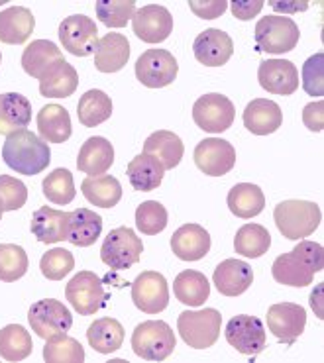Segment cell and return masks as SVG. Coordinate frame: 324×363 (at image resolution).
<instances>
[{
    "instance_id": "1",
    "label": "cell",
    "mask_w": 324,
    "mask_h": 363,
    "mask_svg": "<svg viewBox=\"0 0 324 363\" xmlns=\"http://www.w3.org/2000/svg\"><path fill=\"white\" fill-rule=\"evenodd\" d=\"M324 267V250L316 242H298L289 254H281L273 262L272 275L277 283L289 287H308L315 273Z\"/></svg>"
},
{
    "instance_id": "2",
    "label": "cell",
    "mask_w": 324,
    "mask_h": 363,
    "mask_svg": "<svg viewBox=\"0 0 324 363\" xmlns=\"http://www.w3.org/2000/svg\"><path fill=\"white\" fill-rule=\"evenodd\" d=\"M2 160L20 175H38L52 163V150L48 142L30 130L10 134L2 145Z\"/></svg>"
},
{
    "instance_id": "3",
    "label": "cell",
    "mask_w": 324,
    "mask_h": 363,
    "mask_svg": "<svg viewBox=\"0 0 324 363\" xmlns=\"http://www.w3.org/2000/svg\"><path fill=\"white\" fill-rule=\"evenodd\" d=\"M275 226L287 240H303L315 232L323 222V212L318 204L311 201H283L273 211Z\"/></svg>"
},
{
    "instance_id": "4",
    "label": "cell",
    "mask_w": 324,
    "mask_h": 363,
    "mask_svg": "<svg viewBox=\"0 0 324 363\" xmlns=\"http://www.w3.org/2000/svg\"><path fill=\"white\" fill-rule=\"evenodd\" d=\"M177 346V338L167 322L145 320L138 324L132 334V350L140 359L163 362Z\"/></svg>"
},
{
    "instance_id": "5",
    "label": "cell",
    "mask_w": 324,
    "mask_h": 363,
    "mask_svg": "<svg viewBox=\"0 0 324 363\" xmlns=\"http://www.w3.org/2000/svg\"><path fill=\"white\" fill-rule=\"evenodd\" d=\"M222 314L216 308L185 311L177 318V330L181 340L195 350H206L220 338Z\"/></svg>"
},
{
    "instance_id": "6",
    "label": "cell",
    "mask_w": 324,
    "mask_h": 363,
    "mask_svg": "<svg viewBox=\"0 0 324 363\" xmlns=\"http://www.w3.org/2000/svg\"><path fill=\"white\" fill-rule=\"evenodd\" d=\"M256 45L257 50L269 53V55H279L287 53L297 48L298 38V26L285 16H265L256 24Z\"/></svg>"
},
{
    "instance_id": "7",
    "label": "cell",
    "mask_w": 324,
    "mask_h": 363,
    "mask_svg": "<svg viewBox=\"0 0 324 363\" xmlns=\"http://www.w3.org/2000/svg\"><path fill=\"white\" fill-rule=\"evenodd\" d=\"M28 322L35 336L48 342L65 336L73 328V316L57 298H43L32 304V308L28 311Z\"/></svg>"
},
{
    "instance_id": "8",
    "label": "cell",
    "mask_w": 324,
    "mask_h": 363,
    "mask_svg": "<svg viewBox=\"0 0 324 363\" xmlns=\"http://www.w3.org/2000/svg\"><path fill=\"white\" fill-rule=\"evenodd\" d=\"M65 296L81 316H91L111 301V293H106L103 287V279L94 275L93 271H79L67 283Z\"/></svg>"
},
{
    "instance_id": "9",
    "label": "cell",
    "mask_w": 324,
    "mask_h": 363,
    "mask_svg": "<svg viewBox=\"0 0 324 363\" xmlns=\"http://www.w3.org/2000/svg\"><path fill=\"white\" fill-rule=\"evenodd\" d=\"M142 252H144V244L136 232L126 226H120L104 238L101 245V259L112 271H124L140 262Z\"/></svg>"
},
{
    "instance_id": "10",
    "label": "cell",
    "mask_w": 324,
    "mask_h": 363,
    "mask_svg": "<svg viewBox=\"0 0 324 363\" xmlns=\"http://www.w3.org/2000/svg\"><path fill=\"white\" fill-rule=\"evenodd\" d=\"M236 108L228 96L211 93L201 96L193 106V120L206 134H222L234 124Z\"/></svg>"
},
{
    "instance_id": "11",
    "label": "cell",
    "mask_w": 324,
    "mask_h": 363,
    "mask_svg": "<svg viewBox=\"0 0 324 363\" xmlns=\"http://www.w3.org/2000/svg\"><path fill=\"white\" fill-rule=\"evenodd\" d=\"M179 73V63L167 50H147L136 61V79L147 89L171 85Z\"/></svg>"
},
{
    "instance_id": "12",
    "label": "cell",
    "mask_w": 324,
    "mask_h": 363,
    "mask_svg": "<svg viewBox=\"0 0 324 363\" xmlns=\"http://www.w3.org/2000/svg\"><path fill=\"white\" fill-rule=\"evenodd\" d=\"M60 42L63 48L77 57H89L99 48V30L93 18L73 14L60 24Z\"/></svg>"
},
{
    "instance_id": "13",
    "label": "cell",
    "mask_w": 324,
    "mask_h": 363,
    "mask_svg": "<svg viewBox=\"0 0 324 363\" xmlns=\"http://www.w3.org/2000/svg\"><path fill=\"white\" fill-rule=\"evenodd\" d=\"M224 336L228 344L236 347V352L242 355H259L267 344L265 326L257 316H250V314H236L234 318H230L224 330Z\"/></svg>"
},
{
    "instance_id": "14",
    "label": "cell",
    "mask_w": 324,
    "mask_h": 363,
    "mask_svg": "<svg viewBox=\"0 0 324 363\" xmlns=\"http://www.w3.org/2000/svg\"><path fill=\"white\" fill-rule=\"evenodd\" d=\"M132 301L145 314L163 313L169 304L167 279L157 271H144L132 283Z\"/></svg>"
},
{
    "instance_id": "15",
    "label": "cell",
    "mask_w": 324,
    "mask_h": 363,
    "mask_svg": "<svg viewBox=\"0 0 324 363\" xmlns=\"http://www.w3.org/2000/svg\"><path fill=\"white\" fill-rule=\"evenodd\" d=\"M195 165L208 177H222L236 165V150L222 138H206L195 147Z\"/></svg>"
},
{
    "instance_id": "16",
    "label": "cell",
    "mask_w": 324,
    "mask_h": 363,
    "mask_svg": "<svg viewBox=\"0 0 324 363\" xmlns=\"http://www.w3.org/2000/svg\"><path fill=\"white\" fill-rule=\"evenodd\" d=\"M307 313L301 304L279 303L267 311V328L281 344H293L305 332Z\"/></svg>"
},
{
    "instance_id": "17",
    "label": "cell",
    "mask_w": 324,
    "mask_h": 363,
    "mask_svg": "<svg viewBox=\"0 0 324 363\" xmlns=\"http://www.w3.org/2000/svg\"><path fill=\"white\" fill-rule=\"evenodd\" d=\"M134 34L145 43L165 42L173 32V16L165 6L147 4L134 12L132 16Z\"/></svg>"
},
{
    "instance_id": "18",
    "label": "cell",
    "mask_w": 324,
    "mask_h": 363,
    "mask_svg": "<svg viewBox=\"0 0 324 363\" xmlns=\"http://www.w3.org/2000/svg\"><path fill=\"white\" fill-rule=\"evenodd\" d=\"M195 60L205 67H222L234 55V42L226 32L211 28L196 35L193 42Z\"/></svg>"
},
{
    "instance_id": "19",
    "label": "cell",
    "mask_w": 324,
    "mask_h": 363,
    "mask_svg": "<svg viewBox=\"0 0 324 363\" xmlns=\"http://www.w3.org/2000/svg\"><path fill=\"white\" fill-rule=\"evenodd\" d=\"M257 81L267 93L289 96L298 89V71L287 60H265L257 69Z\"/></svg>"
},
{
    "instance_id": "20",
    "label": "cell",
    "mask_w": 324,
    "mask_h": 363,
    "mask_svg": "<svg viewBox=\"0 0 324 363\" xmlns=\"http://www.w3.org/2000/svg\"><path fill=\"white\" fill-rule=\"evenodd\" d=\"M214 287L224 296H240L246 293L254 283V271L247 262L240 259H224L214 269Z\"/></svg>"
},
{
    "instance_id": "21",
    "label": "cell",
    "mask_w": 324,
    "mask_h": 363,
    "mask_svg": "<svg viewBox=\"0 0 324 363\" xmlns=\"http://www.w3.org/2000/svg\"><path fill=\"white\" fill-rule=\"evenodd\" d=\"M171 250L181 262H199L211 252V234L199 224H185L171 236Z\"/></svg>"
},
{
    "instance_id": "22",
    "label": "cell",
    "mask_w": 324,
    "mask_h": 363,
    "mask_svg": "<svg viewBox=\"0 0 324 363\" xmlns=\"http://www.w3.org/2000/svg\"><path fill=\"white\" fill-rule=\"evenodd\" d=\"M283 124V112L279 104L267 99H256L244 110V126L254 135H269Z\"/></svg>"
},
{
    "instance_id": "23",
    "label": "cell",
    "mask_w": 324,
    "mask_h": 363,
    "mask_svg": "<svg viewBox=\"0 0 324 363\" xmlns=\"http://www.w3.org/2000/svg\"><path fill=\"white\" fill-rule=\"evenodd\" d=\"M130 60V42L126 35L112 32L106 34L99 42V48L94 51V67L101 73H118L120 69L126 67Z\"/></svg>"
},
{
    "instance_id": "24",
    "label": "cell",
    "mask_w": 324,
    "mask_h": 363,
    "mask_svg": "<svg viewBox=\"0 0 324 363\" xmlns=\"http://www.w3.org/2000/svg\"><path fill=\"white\" fill-rule=\"evenodd\" d=\"M112 163H114V147L104 138L93 135L79 150L77 167L89 177L104 175L112 167Z\"/></svg>"
},
{
    "instance_id": "25",
    "label": "cell",
    "mask_w": 324,
    "mask_h": 363,
    "mask_svg": "<svg viewBox=\"0 0 324 363\" xmlns=\"http://www.w3.org/2000/svg\"><path fill=\"white\" fill-rule=\"evenodd\" d=\"M30 122H32V102L24 94H0V134H16L20 130H26Z\"/></svg>"
},
{
    "instance_id": "26",
    "label": "cell",
    "mask_w": 324,
    "mask_h": 363,
    "mask_svg": "<svg viewBox=\"0 0 324 363\" xmlns=\"http://www.w3.org/2000/svg\"><path fill=\"white\" fill-rule=\"evenodd\" d=\"M35 28L32 10L24 6H10L0 10V42L9 45H20L30 40Z\"/></svg>"
},
{
    "instance_id": "27",
    "label": "cell",
    "mask_w": 324,
    "mask_h": 363,
    "mask_svg": "<svg viewBox=\"0 0 324 363\" xmlns=\"http://www.w3.org/2000/svg\"><path fill=\"white\" fill-rule=\"evenodd\" d=\"M101 232H103V218L93 211L77 208V211L69 212L65 240L73 245L89 247L101 238Z\"/></svg>"
},
{
    "instance_id": "28",
    "label": "cell",
    "mask_w": 324,
    "mask_h": 363,
    "mask_svg": "<svg viewBox=\"0 0 324 363\" xmlns=\"http://www.w3.org/2000/svg\"><path fill=\"white\" fill-rule=\"evenodd\" d=\"M163 175H165V167L162 165V161L154 155H150V153L136 155L126 167V177H128L130 185L136 191H142V193L155 191L162 185Z\"/></svg>"
},
{
    "instance_id": "29",
    "label": "cell",
    "mask_w": 324,
    "mask_h": 363,
    "mask_svg": "<svg viewBox=\"0 0 324 363\" xmlns=\"http://www.w3.org/2000/svg\"><path fill=\"white\" fill-rule=\"evenodd\" d=\"M79 73L71 63L63 60L55 63L40 79V94L45 99H67L77 91Z\"/></svg>"
},
{
    "instance_id": "30",
    "label": "cell",
    "mask_w": 324,
    "mask_h": 363,
    "mask_svg": "<svg viewBox=\"0 0 324 363\" xmlns=\"http://www.w3.org/2000/svg\"><path fill=\"white\" fill-rule=\"evenodd\" d=\"M38 132L40 138L50 144H63L71 138V116L61 104H48L38 112Z\"/></svg>"
},
{
    "instance_id": "31",
    "label": "cell",
    "mask_w": 324,
    "mask_h": 363,
    "mask_svg": "<svg viewBox=\"0 0 324 363\" xmlns=\"http://www.w3.org/2000/svg\"><path fill=\"white\" fill-rule=\"evenodd\" d=\"M69 212L55 211L50 206H42L34 212L30 230L42 244H57L65 240V230H67Z\"/></svg>"
},
{
    "instance_id": "32",
    "label": "cell",
    "mask_w": 324,
    "mask_h": 363,
    "mask_svg": "<svg viewBox=\"0 0 324 363\" xmlns=\"http://www.w3.org/2000/svg\"><path fill=\"white\" fill-rule=\"evenodd\" d=\"M60 61H63V53L50 40H35L22 53V69L34 79H42Z\"/></svg>"
},
{
    "instance_id": "33",
    "label": "cell",
    "mask_w": 324,
    "mask_h": 363,
    "mask_svg": "<svg viewBox=\"0 0 324 363\" xmlns=\"http://www.w3.org/2000/svg\"><path fill=\"white\" fill-rule=\"evenodd\" d=\"M144 153H150L162 161V165L167 169H175L183 160L185 145L179 135L173 134L169 130H157L145 140Z\"/></svg>"
},
{
    "instance_id": "34",
    "label": "cell",
    "mask_w": 324,
    "mask_h": 363,
    "mask_svg": "<svg viewBox=\"0 0 324 363\" xmlns=\"http://www.w3.org/2000/svg\"><path fill=\"white\" fill-rule=\"evenodd\" d=\"M173 295L179 303L187 306H203L211 295V283L201 271H181L173 281Z\"/></svg>"
},
{
    "instance_id": "35",
    "label": "cell",
    "mask_w": 324,
    "mask_h": 363,
    "mask_svg": "<svg viewBox=\"0 0 324 363\" xmlns=\"http://www.w3.org/2000/svg\"><path fill=\"white\" fill-rule=\"evenodd\" d=\"M86 340L94 352L111 355L118 352L124 342V326L114 318H99L86 330Z\"/></svg>"
},
{
    "instance_id": "36",
    "label": "cell",
    "mask_w": 324,
    "mask_h": 363,
    "mask_svg": "<svg viewBox=\"0 0 324 363\" xmlns=\"http://www.w3.org/2000/svg\"><path fill=\"white\" fill-rule=\"evenodd\" d=\"M81 193L85 194L89 203L99 208H112L122 199V186L118 179L112 175H99V177H86L81 181Z\"/></svg>"
},
{
    "instance_id": "37",
    "label": "cell",
    "mask_w": 324,
    "mask_h": 363,
    "mask_svg": "<svg viewBox=\"0 0 324 363\" xmlns=\"http://www.w3.org/2000/svg\"><path fill=\"white\" fill-rule=\"evenodd\" d=\"M228 208L238 218H254L265 208L264 191L252 183H240L228 193Z\"/></svg>"
},
{
    "instance_id": "38",
    "label": "cell",
    "mask_w": 324,
    "mask_h": 363,
    "mask_svg": "<svg viewBox=\"0 0 324 363\" xmlns=\"http://www.w3.org/2000/svg\"><path fill=\"white\" fill-rule=\"evenodd\" d=\"M112 114V101L111 96L99 89L86 91L77 104L79 122L86 128L101 126L103 122L111 118Z\"/></svg>"
},
{
    "instance_id": "39",
    "label": "cell",
    "mask_w": 324,
    "mask_h": 363,
    "mask_svg": "<svg viewBox=\"0 0 324 363\" xmlns=\"http://www.w3.org/2000/svg\"><path fill=\"white\" fill-rule=\"evenodd\" d=\"M32 336L24 326L9 324L0 330V357L6 362H24L32 354Z\"/></svg>"
},
{
    "instance_id": "40",
    "label": "cell",
    "mask_w": 324,
    "mask_h": 363,
    "mask_svg": "<svg viewBox=\"0 0 324 363\" xmlns=\"http://www.w3.org/2000/svg\"><path fill=\"white\" fill-rule=\"evenodd\" d=\"M272 247V236L269 232L259 224H246L236 232L234 238V250L236 254L247 259H256L269 252Z\"/></svg>"
},
{
    "instance_id": "41",
    "label": "cell",
    "mask_w": 324,
    "mask_h": 363,
    "mask_svg": "<svg viewBox=\"0 0 324 363\" xmlns=\"http://www.w3.org/2000/svg\"><path fill=\"white\" fill-rule=\"evenodd\" d=\"M42 191L53 204H60V206H65V204L73 203L75 193H77V191H75V183H73L71 171L63 169V167L52 171L48 177L43 179Z\"/></svg>"
},
{
    "instance_id": "42",
    "label": "cell",
    "mask_w": 324,
    "mask_h": 363,
    "mask_svg": "<svg viewBox=\"0 0 324 363\" xmlns=\"http://www.w3.org/2000/svg\"><path fill=\"white\" fill-rule=\"evenodd\" d=\"M43 362L45 363H83L85 350L79 340L69 338L67 334L61 338L50 340L43 346Z\"/></svg>"
},
{
    "instance_id": "43",
    "label": "cell",
    "mask_w": 324,
    "mask_h": 363,
    "mask_svg": "<svg viewBox=\"0 0 324 363\" xmlns=\"http://www.w3.org/2000/svg\"><path fill=\"white\" fill-rule=\"evenodd\" d=\"M28 271V254L16 244H0V281L14 283Z\"/></svg>"
},
{
    "instance_id": "44",
    "label": "cell",
    "mask_w": 324,
    "mask_h": 363,
    "mask_svg": "<svg viewBox=\"0 0 324 363\" xmlns=\"http://www.w3.org/2000/svg\"><path fill=\"white\" fill-rule=\"evenodd\" d=\"M96 18L108 28H124L136 12L134 0H99L94 4Z\"/></svg>"
},
{
    "instance_id": "45",
    "label": "cell",
    "mask_w": 324,
    "mask_h": 363,
    "mask_svg": "<svg viewBox=\"0 0 324 363\" xmlns=\"http://www.w3.org/2000/svg\"><path fill=\"white\" fill-rule=\"evenodd\" d=\"M167 211L157 201H145L138 206L136 211V226L145 236H157L167 226Z\"/></svg>"
},
{
    "instance_id": "46",
    "label": "cell",
    "mask_w": 324,
    "mask_h": 363,
    "mask_svg": "<svg viewBox=\"0 0 324 363\" xmlns=\"http://www.w3.org/2000/svg\"><path fill=\"white\" fill-rule=\"evenodd\" d=\"M40 269H42L43 277H48L50 281H61L75 269V257L69 250L53 247V250L42 255Z\"/></svg>"
},
{
    "instance_id": "47",
    "label": "cell",
    "mask_w": 324,
    "mask_h": 363,
    "mask_svg": "<svg viewBox=\"0 0 324 363\" xmlns=\"http://www.w3.org/2000/svg\"><path fill=\"white\" fill-rule=\"evenodd\" d=\"M28 201V186L16 177L0 175V206L2 211H18Z\"/></svg>"
},
{
    "instance_id": "48",
    "label": "cell",
    "mask_w": 324,
    "mask_h": 363,
    "mask_svg": "<svg viewBox=\"0 0 324 363\" xmlns=\"http://www.w3.org/2000/svg\"><path fill=\"white\" fill-rule=\"evenodd\" d=\"M303 89L311 96L324 94V53H315L303 65Z\"/></svg>"
},
{
    "instance_id": "49",
    "label": "cell",
    "mask_w": 324,
    "mask_h": 363,
    "mask_svg": "<svg viewBox=\"0 0 324 363\" xmlns=\"http://www.w3.org/2000/svg\"><path fill=\"white\" fill-rule=\"evenodd\" d=\"M189 9L193 10V14L199 18H205V20H214V18H220L226 9H228V2L226 0H191L189 2Z\"/></svg>"
},
{
    "instance_id": "50",
    "label": "cell",
    "mask_w": 324,
    "mask_h": 363,
    "mask_svg": "<svg viewBox=\"0 0 324 363\" xmlns=\"http://www.w3.org/2000/svg\"><path fill=\"white\" fill-rule=\"evenodd\" d=\"M262 9H264L262 0H234L230 4L232 16L238 20H252L262 12Z\"/></svg>"
},
{
    "instance_id": "51",
    "label": "cell",
    "mask_w": 324,
    "mask_h": 363,
    "mask_svg": "<svg viewBox=\"0 0 324 363\" xmlns=\"http://www.w3.org/2000/svg\"><path fill=\"white\" fill-rule=\"evenodd\" d=\"M303 122L308 130L313 132H320L324 128V102H313V104H307L305 110H303Z\"/></svg>"
},
{
    "instance_id": "52",
    "label": "cell",
    "mask_w": 324,
    "mask_h": 363,
    "mask_svg": "<svg viewBox=\"0 0 324 363\" xmlns=\"http://www.w3.org/2000/svg\"><path fill=\"white\" fill-rule=\"evenodd\" d=\"M272 9L277 10V12H285V14H293V12H303V10L308 9V2H298V0H295V2H277V0H273L272 2Z\"/></svg>"
},
{
    "instance_id": "53",
    "label": "cell",
    "mask_w": 324,
    "mask_h": 363,
    "mask_svg": "<svg viewBox=\"0 0 324 363\" xmlns=\"http://www.w3.org/2000/svg\"><path fill=\"white\" fill-rule=\"evenodd\" d=\"M2 212H4V211H2V206H0V218H2Z\"/></svg>"
},
{
    "instance_id": "54",
    "label": "cell",
    "mask_w": 324,
    "mask_h": 363,
    "mask_svg": "<svg viewBox=\"0 0 324 363\" xmlns=\"http://www.w3.org/2000/svg\"><path fill=\"white\" fill-rule=\"evenodd\" d=\"M0 61H2V53H0Z\"/></svg>"
}]
</instances>
